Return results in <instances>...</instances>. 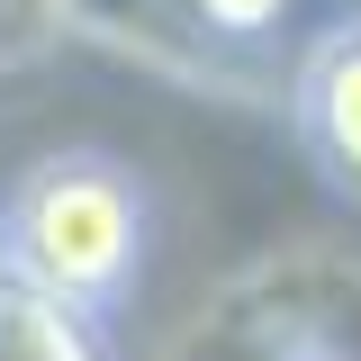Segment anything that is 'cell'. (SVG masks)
<instances>
[{
  "label": "cell",
  "instance_id": "3",
  "mask_svg": "<svg viewBox=\"0 0 361 361\" xmlns=\"http://www.w3.org/2000/svg\"><path fill=\"white\" fill-rule=\"evenodd\" d=\"M0 361H99V343H90L82 316H63V307L0 280Z\"/></svg>",
  "mask_w": 361,
  "mask_h": 361
},
{
  "label": "cell",
  "instance_id": "1",
  "mask_svg": "<svg viewBox=\"0 0 361 361\" xmlns=\"http://www.w3.org/2000/svg\"><path fill=\"white\" fill-rule=\"evenodd\" d=\"M145 208L109 154H45L0 199V280L63 316H99L135 280Z\"/></svg>",
  "mask_w": 361,
  "mask_h": 361
},
{
  "label": "cell",
  "instance_id": "2",
  "mask_svg": "<svg viewBox=\"0 0 361 361\" xmlns=\"http://www.w3.org/2000/svg\"><path fill=\"white\" fill-rule=\"evenodd\" d=\"M289 99H298V135H307L316 172L334 180L343 199H361V27L316 37Z\"/></svg>",
  "mask_w": 361,
  "mask_h": 361
},
{
  "label": "cell",
  "instance_id": "5",
  "mask_svg": "<svg viewBox=\"0 0 361 361\" xmlns=\"http://www.w3.org/2000/svg\"><path fill=\"white\" fill-rule=\"evenodd\" d=\"M325 361H353V353H325Z\"/></svg>",
  "mask_w": 361,
  "mask_h": 361
},
{
  "label": "cell",
  "instance_id": "4",
  "mask_svg": "<svg viewBox=\"0 0 361 361\" xmlns=\"http://www.w3.org/2000/svg\"><path fill=\"white\" fill-rule=\"evenodd\" d=\"M18 45H37V18L18 0H0V54H18Z\"/></svg>",
  "mask_w": 361,
  "mask_h": 361
}]
</instances>
